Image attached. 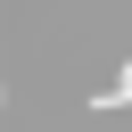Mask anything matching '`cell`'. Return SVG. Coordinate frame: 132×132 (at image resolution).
Returning a JSON list of instances; mask_svg holds the SVG:
<instances>
[{
  "instance_id": "cell-1",
  "label": "cell",
  "mask_w": 132,
  "mask_h": 132,
  "mask_svg": "<svg viewBox=\"0 0 132 132\" xmlns=\"http://www.w3.org/2000/svg\"><path fill=\"white\" fill-rule=\"evenodd\" d=\"M124 82H132V58H124Z\"/></svg>"
}]
</instances>
